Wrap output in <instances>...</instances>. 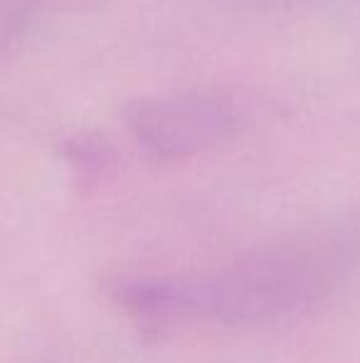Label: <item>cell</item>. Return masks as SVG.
<instances>
[{
	"mask_svg": "<svg viewBox=\"0 0 360 363\" xmlns=\"http://www.w3.org/2000/svg\"><path fill=\"white\" fill-rule=\"evenodd\" d=\"M134 139L158 158H182L217 144L237 124V106L217 89H182L136 99L126 111Z\"/></svg>",
	"mask_w": 360,
	"mask_h": 363,
	"instance_id": "obj_2",
	"label": "cell"
},
{
	"mask_svg": "<svg viewBox=\"0 0 360 363\" xmlns=\"http://www.w3.org/2000/svg\"><path fill=\"white\" fill-rule=\"evenodd\" d=\"M331 284L333 264L321 252L284 247L210 274L121 279L114 299L149 324H260L308 309Z\"/></svg>",
	"mask_w": 360,
	"mask_h": 363,
	"instance_id": "obj_1",
	"label": "cell"
}]
</instances>
